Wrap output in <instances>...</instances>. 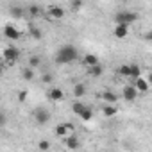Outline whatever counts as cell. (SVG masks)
Listing matches in <instances>:
<instances>
[{"mask_svg":"<svg viewBox=\"0 0 152 152\" xmlns=\"http://www.w3.org/2000/svg\"><path fill=\"white\" fill-rule=\"evenodd\" d=\"M134 86L138 88V91H140V93H147V91H148V88H150V83H148V81H145V79H141V77H138V79H134Z\"/></svg>","mask_w":152,"mask_h":152,"instance_id":"cell-12","label":"cell"},{"mask_svg":"<svg viewBox=\"0 0 152 152\" xmlns=\"http://www.w3.org/2000/svg\"><path fill=\"white\" fill-rule=\"evenodd\" d=\"M88 70H90V75H91V77H100V75L104 73V66H102L100 63L95 64V66H90Z\"/></svg>","mask_w":152,"mask_h":152,"instance_id":"cell-17","label":"cell"},{"mask_svg":"<svg viewBox=\"0 0 152 152\" xmlns=\"http://www.w3.org/2000/svg\"><path fill=\"white\" fill-rule=\"evenodd\" d=\"M29 34H31V38L32 39H41V31L39 29H36V27H29Z\"/></svg>","mask_w":152,"mask_h":152,"instance_id":"cell-24","label":"cell"},{"mask_svg":"<svg viewBox=\"0 0 152 152\" xmlns=\"http://www.w3.org/2000/svg\"><path fill=\"white\" fill-rule=\"evenodd\" d=\"M70 7H72L73 11H79V9L83 7V0H72V2H70Z\"/></svg>","mask_w":152,"mask_h":152,"instance_id":"cell-27","label":"cell"},{"mask_svg":"<svg viewBox=\"0 0 152 152\" xmlns=\"http://www.w3.org/2000/svg\"><path fill=\"white\" fill-rule=\"evenodd\" d=\"M38 148H39V150H48V148H50V143L43 140V141H39V143H38Z\"/></svg>","mask_w":152,"mask_h":152,"instance_id":"cell-29","label":"cell"},{"mask_svg":"<svg viewBox=\"0 0 152 152\" xmlns=\"http://www.w3.org/2000/svg\"><path fill=\"white\" fill-rule=\"evenodd\" d=\"M83 61H84V64H86L88 68H90V66H95V64H99V63H100V59H99L95 54H86Z\"/></svg>","mask_w":152,"mask_h":152,"instance_id":"cell-15","label":"cell"},{"mask_svg":"<svg viewBox=\"0 0 152 152\" xmlns=\"http://www.w3.org/2000/svg\"><path fill=\"white\" fill-rule=\"evenodd\" d=\"M18 100H20V102H25V100H27V91H25V90H22V91L18 93Z\"/></svg>","mask_w":152,"mask_h":152,"instance_id":"cell-30","label":"cell"},{"mask_svg":"<svg viewBox=\"0 0 152 152\" xmlns=\"http://www.w3.org/2000/svg\"><path fill=\"white\" fill-rule=\"evenodd\" d=\"M39 64H41V57H39V56H32V57L29 59V66H31V68H38Z\"/></svg>","mask_w":152,"mask_h":152,"instance_id":"cell-25","label":"cell"},{"mask_svg":"<svg viewBox=\"0 0 152 152\" xmlns=\"http://www.w3.org/2000/svg\"><path fill=\"white\" fill-rule=\"evenodd\" d=\"M11 16L16 18V20L22 18V16H23V9H22V7H13V9H11Z\"/></svg>","mask_w":152,"mask_h":152,"instance_id":"cell-26","label":"cell"},{"mask_svg":"<svg viewBox=\"0 0 152 152\" xmlns=\"http://www.w3.org/2000/svg\"><path fill=\"white\" fill-rule=\"evenodd\" d=\"M4 36H6V38H9V39H15V41H16V39H20V38H22V32H20L13 23H7V25L4 27Z\"/></svg>","mask_w":152,"mask_h":152,"instance_id":"cell-7","label":"cell"},{"mask_svg":"<svg viewBox=\"0 0 152 152\" xmlns=\"http://www.w3.org/2000/svg\"><path fill=\"white\" fill-rule=\"evenodd\" d=\"M143 39H145V41H148V43H152V31H148V32L143 36Z\"/></svg>","mask_w":152,"mask_h":152,"instance_id":"cell-31","label":"cell"},{"mask_svg":"<svg viewBox=\"0 0 152 152\" xmlns=\"http://www.w3.org/2000/svg\"><path fill=\"white\" fill-rule=\"evenodd\" d=\"M138 88L136 86H131V84H127V86H124V90H122V95H124V99L127 100V102H132V100H136V97H138Z\"/></svg>","mask_w":152,"mask_h":152,"instance_id":"cell-6","label":"cell"},{"mask_svg":"<svg viewBox=\"0 0 152 152\" xmlns=\"http://www.w3.org/2000/svg\"><path fill=\"white\" fill-rule=\"evenodd\" d=\"M113 34H115V38H118V39H125V38L129 36V25L116 23L115 29H113Z\"/></svg>","mask_w":152,"mask_h":152,"instance_id":"cell-8","label":"cell"},{"mask_svg":"<svg viewBox=\"0 0 152 152\" xmlns=\"http://www.w3.org/2000/svg\"><path fill=\"white\" fill-rule=\"evenodd\" d=\"M4 61H6V64H15L18 59H20V50L16 48V47H7L6 50H4Z\"/></svg>","mask_w":152,"mask_h":152,"instance_id":"cell-4","label":"cell"},{"mask_svg":"<svg viewBox=\"0 0 152 152\" xmlns=\"http://www.w3.org/2000/svg\"><path fill=\"white\" fill-rule=\"evenodd\" d=\"M0 125H6V115H0Z\"/></svg>","mask_w":152,"mask_h":152,"instance_id":"cell-32","label":"cell"},{"mask_svg":"<svg viewBox=\"0 0 152 152\" xmlns=\"http://www.w3.org/2000/svg\"><path fill=\"white\" fill-rule=\"evenodd\" d=\"M22 77H23L25 81H32V79H34V68L25 66V68L22 70Z\"/></svg>","mask_w":152,"mask_h":152,"instance_id":"cell-18","label":"cell"},{"mask_svg":"<svg viewBox=\"0 0 152 152\" xmlns=\"http://www.w3.org/2000/svg\"><path fill=\"white\" fill-rule=\"evenodd\" d=\"M34 122H36L38 125L48 124V122H50V113H48L47 109H43V107H36V109H34Z\"/></svg>","mask_w":152,"mask_h":152,"instance_id":"cell-5","label":"cell"},{"mask_svg":"<svg viewBox=\"0 0 152 152\" xmlns=\"http://www.w3.org/2000/svg\"><path fill=\"white\" fill-rule=\"evenodd\" d=\"M138 77H141V68H140V64H131V77L129 79H138Z\"/></svg>","mask_w":152,"mask_h":152,"instance_id":"cell-19","label":"cell"},{"mask_svg":"<svg viewBox=\"0 0 152 152\" xmlns=\"http://www.w3.org/2000/svg\"><path fill=\"white\" fill-rule=\"evenodd\" d=\"M77 56H79V52L73 45H63L56 54V63L57 64H68V63L77 59Z\"/></svg>","mask_w":152,"mask_h":152,"instance_id":"cell-1","label":"cell"},{"mask_svg":"<svg viewBox=\"0 0 152 152\" xmlns=\"http://www.w3.org/2000/svg\"><path fill=\"white\" fill-rule=\"evenodd\" d=\"M29 15L34 16V18H36V16H41V15H43V9H41L39 6L32 4V6H29Z\"/></svg>","mask_w":152,"mask_h":152,"instance_id":"cell-20","label":"cell"},{"mask_svg":"<svg viewBox=\"0 0 152 152\" xmlns=\"http://www.w3.org/2000/svg\"><path fill=\"white\" fill-rule=\"evenodd\" d=\"M118 73L122 75V77H131V64H120V68H118Z\"/></svg>","mask_w":152,"mask_h":152,"instance_id":"cell-22","label":"cell"},{"mask_svg":"<svg viewBox=\"0 0 152 152\" xmlns=\"http://www.w3.org/2000/svg\"><path fill=\"white\" fill-rule=\"evenodd\" d=\"M102 113H104V116H116V113H118L116 104H106L102 107Z\"/></svg>","mask_w":152,"mask_h":152,"instance_id":"cell-16","label":"cell"},{"mask_svg":"<svg viewBox=\"0 0 152 152\" xmlns=\"http://www.w3.org/2000/svg\"><path fill=\"white\" fill-rule=\"evenodd\" d=\"M64 143H66V148H70V150H77V148H81V141H79V138L75 136L73 132H72L70 136L64 138Z\"/></svg>","mask_w":152,"mask_h":152,"instance_id":"cell-9","label":"cell"},{"mask_svg":"<svg viewBox=\"0 0 152 152\" xmlns=\"http://www.w3.org/2000/svg\"><path fill=\"white\" fill-rule=\"evenodd\" d=\"M84 107H86V106H84L83 102H73V104H72V111H73L75 115H77V116L83 113V109H84Z\"/></svg>","mask_w":152,"mask_h":152,"instance_id":"cell-23","label":"cell"},{"mask_svg":"<svg viewBox=\"0 0 152 152\" xmlns=\"http://www.w3.org/2000/svg\"><path fill=\"white\" fill-rule=\"evenodd\" d=\"M41 81H43L45 84H50V83L54 81V75H52V73H43V75H41Z\"/></svg>","mask_w":152,"mask_h":152,"instance_id":"cell-28","label":"cell"},{"mask_svg":"<svg viewBox=\"0 0 152 152\" xmlns=\"http://www.w3.org/2000/svg\"><path fill=\"white\" fill-rule=\"evenodd\" d=\"M73 131H75V125H73L72 122H63V124H59V125L54 129L56 136H59V138H66V136H70Z\"/></svg>","mask_w":152,"mask_h":152,"instance_id":"cell-3","label":"cell"},{"mask_svg":"<svg viewBox=\"0 0 152 152\" xmlns=\"http://www.w3.org/2000/svg\"><path fill=\"white\" fill-rule=\"evenodd\" d=\"M86 95V84H83V83H77L73 86V97H77V99H81V97H84Z\"/></svg>","mask_w":152,"mask_h":152,"instance_id":"cell-14","label":"cell"},{"mask_svg":"<svg viewBox=\"0 0 152 152\" xmlns=\"http://www.w3.org/2000/svg\"><path fill=\"white\" fill-rule=\"evenodd\" d=\"M102 100H106L107 104H116L118 102V95L115 93V91H104V93H100L99 95Z\"/></svg>","mask_w":152,"mask_h":152,"instance_id":"cell-13","label":"cell"},{"mask_svg":"<svg viewBox=\"0 0 152 152\" xmlns=\"http://www.w3.org/2000/svg\"><path fill=\"white\" fill-rule=\"evenodd\" d=\"M47 97H48V100H52V102H59V100L64 99V91H63L61 88H50L48 93H47Z\"/></svg>","mask_w":152,"mask_h":152,"instance_id":"cell-11","label":"cell"},{"mask_svg":"<svg viewBox=\"0 0 152 152\" xmlns=\"http://www.w3.org/2000/svg\"><path fill=\"white\" fill-rule=\"evenodd\" d=\"M47 13H48V16H50L52 20H61V18L64 16V9H63L61 6H50V7L47 9Z\"/></svg>","mask_w":152,"mask_h":152,"instance_id":"cell-10","label":"cell"},{"mask_svg":"<svg viewBox=\"0 0 152 152\" xmlns=\"http://www.w3.org/2000/svg\"><path fill=\"white\" fill-rule=\"evenodd\" d=\"M79 116H81V120H84V122H90V120L93 118V111H91V109H90V107L86 106V107L83 109V113H81Z\"/></svg>","mask_w":152,"mask_h":152,"instance_id":"cell-21","label":"cell"},{"mask_svg":"<svg viewBox=\"0 0 152 152\" xmlns=\"http://www.w3.org/2000/svg\"><path fill=\"white\" fill-rule=\"evenodd\" d=\"M147 81H148V83L152 84V72H150V75H148V77H147Z\"/></svg>","mask_w":152,"mask_h":152,"instance_id":"cell-33","label":"cell"},{"mask_svg":"<svg viewBox=\"0 0 152 152\" xmlns=\"http://www.w3.org/2000/svg\"><path fill=\"white\" fill-rule=\"evenodd\" d=\"M138 13L134 11H118L115 15V23H124V25H131L138 20Z\"/></svg>","mask_w":152,"mask_h":152,"instance_id":"cell-2","label":"cell"}]
</instances>
